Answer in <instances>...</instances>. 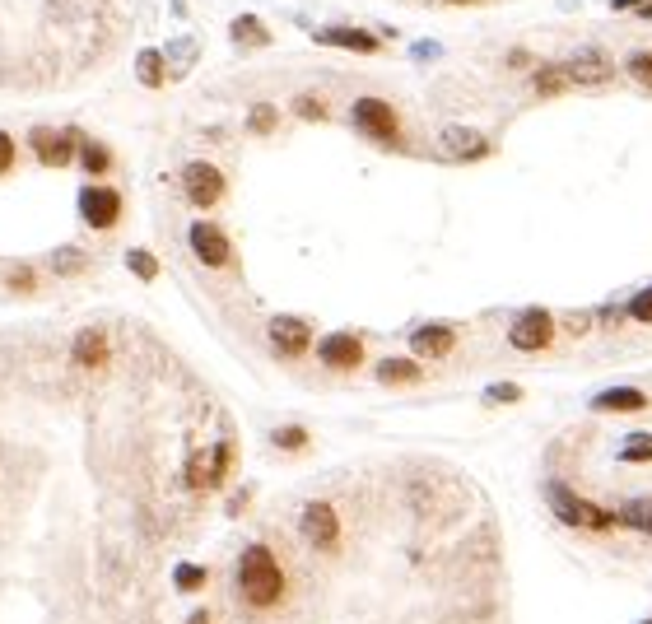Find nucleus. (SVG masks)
Returning a JSON list of instances; mask_svg holds the SVG:
<instances>
[{"instance_id": "obj_36", "label": "nucleus", "mask_w": 652, "mask_h": 624, "mask_svg": "<svg viewBox=\"0 0 652 624\" xmlns=\"http://www.w3.org/2000/svg\"><path fill=\"white\" fill-rule=\"evenodd\" d=\"M10 289H33V271H28V266L10 271Z\"/></svg>"}, {"instance_id": "obj_10", "label": "nucleus", "mask_w": 652, "mask_h": 624, "mask_svg": "<svg viewBox=\"0 0 652 624\" xmlns=\"http://www.w3.org/2000/svg\"><path fill=\"white\" fill-rule=\"evenodd\" d=\"M317 359H322L326 368L345 373V368H359V359H364V345H359V336H354V331H331V336L317 345Z\"/></svg>"}, {"instance_id": "obj_8", "label": "nucleus", "mask_w": 652, "mask_h": 624, "mask_svg": "<svg viewBox=\"0 0 652 624\" xmlns=\"http://www.w3.org/2000/svg\"><path fill=\"white\" fill-rule=\"evenodd\" d=\"M187 243H191V252H196V261H205V266H229V257H233L229 238H224L210 219H196V224H191Z\"/></svg>"}, {"instance_id": "obj_37", "label": "nucleus", "mask_w": 652, "mask_h": 624, "mask_svg": "<svg viewBox=\"0 0 652 624\" xmlns=\"http://www.w3.org/2000/svg\"><path fill=\"white\" fill-rule=\"evenodd\" d=\"M648 0H615V10H643Z\"/></svg>"}, {"instance_id": "obj_38", "label": "nucleus", "mask_w": 652, "mask_h": 624, "mask_svg": "<svg viewBox=\"0 0 652 624\" xmlns=\"http://www.w3.org/2000/svg\"><path fill=\"white\" fill-rule=\"evenodd\" d=\"M187 624H210V615H205V611H196V615H191Z\"/></svg>"}, {"instance_id": "obj_21", "label": "nucleus", "mask_w": 652, "mask_h": 624, "mask_svg": "<svg viewBox=\"0 0 652 624\" xmlns=\"http://www.w3.org/2000/svg\"><path fill=\"white\" fill-rule=\"evenodd\" d=\"M620 522H625V527H634V531H648V536H652V499L625 503V508H620Z\"/></svg>"}, {"instance_id": "obj_16", "label": "nucleus", "mask_w": 652, "mask_h": 624, "mask_svg": "<svg viewBox=\"0 0 652 624\" xmlns=\"http://www.w3.org/2000/svg\"><path fill=\"white\" fill-rule=\"evenodd\" d=\"M317 42H326V47H350V52H378V38H373V33H359V28H322Z\"/></svg>"}, {"instance_id": "obj_18", "label": "nucleus", "mask_w": 652, "mask_h": 624, "mask_svg": "<svg viewBox=\"0 0 652 624\" xmlns=\"http://www.w3.org/2000/svg\"><path fill=\"white\" fill-rule=\"evenodd\" d=\"M569 70L564 66H541L536 70V94H545V98H555V94H564L569 89Z\"/></svg>"}, {"instance_id": "obj_26", "label": "nucleus", "mask_w": 652, "mask_h": 624, "mask_svg": "<svg viewBox=\"0 0 652 624\" xmlns=\"http://www.w3.org/2000/svg\"><path fill=\"white\" fill-rule=\"evenodd\" d=\"M275 122H280V112L271 108V103H257V112H252V131H257V136H266V131H275Z\"/></svg>"}, {"instance_id": "obj_1", "label": "nucleus", "mask_w": 652, "mask_h": 624, "mask_svg": "<svg viewBox=\"0 0 652 624\" xmlns=\"http://www.w3.org/2000/svg\"><path fill=\"white\" fill-rule=\"evenodd\" d=\"M238 597L257 611H271L275 601L285 597V573L266 545H247L243 559H238Z\"/></svg>"}, {"instance_id": "obj_9", "label": "nucleus", "mask_w": 652, "mask_h": 624, "mask_svg": "<svg viewBox=\"0 0 652 624\" xmlns=\"http://www.w3.org/2000/svg\"><path fill=\"white\" fill-rule=\"evenodd\" d=\"M299 527H303V541H308V545L331 550V545H336V536H340V517H336V508H331V503H308Z\"/></svg>"}, {"instance_id": "obj_23", "label": "nucleus", "mask_w": 652, "mask_h": 624, "mask_svg": "<svg viewBox=\"0 0 652 624\" xmlns=\"http://www.w3.org/2000/svg\"><path fill=\"white\" fill-rule=\"evenodd\" d=\"M229 462H233V448H229V443H219L215 462H210V475H205V485H219V480L229 475Z\"/></svg>"}, {"instance_id": "obj_22", "label": "nucleus", "mask_w": 652, "mask_h": 624, "mask_svg": "<svg viewBox=\"0 0 652 624\" xmlns=\"http://www.w3.org/2000/svg\"><path fill=\"white\" fill-rule=\"evenodd\" d=\"M140 84H150V89L163 84V56L159 52H140Z\"/></svg>"}, {"instance_id": "obj_15", "label": "nucleus", "mask_w": 652, "mask_h": 624, "mask_svg": "<svg viewBox=\"0 0 652 624\" xmlns=\"http://www.w3.org/2000/svg\"><path fill=\"white\" fill-rule=\"evenodd\" d=\"M597 410H620V415H634V410H648V396L639 387H611V392H601L592 401Z\"/></svg>"}, {"instance_id": "obj_19", "label": "nucleus", "mask_w": 652, "mask_h": 624, "mask_svg": "<svg viewBox=\"0 0 652 624\" xmlns=\"http://www.w3.org/2000/svg\"><path fill=\"white\" fill-rule=\"evenodd\" d=\"M80 163H84V173H94V177H103L112 168V154L98 145V140H80Z\"/></svg>"}, {"instance_id": "obj_39", "label": "nucleus", "mask_w": 652, "mask_h": 624, "mask_svg": "<svg viewBox=\"0 0 652 624\" xmlns=\"http://www.w3.org/2000/svg\"><path fill=\"white\" fill-rule=\"evenodd\" d=\"M643 14H648V19H652V0H648V5H643Z\"/></svg>"}, {"instance_id": "obj_30", "label": "nucleus", "mask_w": 652, "mask_h": 624, "mask_svg": "<svg viewBox=\"0 0 652 624\" xmlns=\"http://www.w3.org/2000/svg\"><path fill=\"white\" fill-rule=\"evenodd\" d=\"M294 112H299V117H308V122H326V103H322V98H313V94H303L299 103H294Z\"/></svg>"}, {"instance_id": "obj_40", "label": "nucleus", "mask_w": 652, "mask_h": 624, "mask_svg": "<svg viewBox=\"0 0 652 624\" xmlns=\"http://www.w3.org/2000/svg\"><path fill=\"white\" fill-rule=\"evenodd\" d=\"M448 5H466V0H448Z\"/></svg>"}, {"instance_id": "obj_34", "label": "nucleus", "mask_w": 652, "mask_h": 624, "mask_svg": "<svg viewBox=\"0 0 652 624\" xmlns=\"http://www.w3.org/2000/svg\"><path fill=\"white\" fill-rule=\"evenodd\" d=\"M52 266H56V271H80V266H84V257H80V252H75V247H66V252H61V257H56L52 261Z\"/></svg>"}, {"instance_id": "obj_25", "label": "nucleus", "mask_w": 652, "mask_h": 624, "mask_svg": "<svg viewBox=\"0 0 652 624\" xmlns=\"http://www.w3.org/2000/svg\"><path fill=\"white\" fill-rule=\"evenodd\" d=\"M625 70H629V75H634L639 84H648V89H652V52H634V56L625 61Z\"/></svg>"}, {"instance_id": "obj_2", "label": "nucleus", "mask_w": 652, "mask_h": 624, "mask_svg": "<svg viewBox=\"0 0 652 624\" xmlns=\"http://www.w3.org/2000/svg\"><path fill=\"white\" fill-rule=\"evenodd\" d=\"M545 494H550V503H555L559 522H569V527L606 531V527H615V522H620V513H606V508H597V503L578 499V494H573V489H564L559 480H550V485H545Z\"/></svg>"}, {"instance_id": "obj_12", "label": "nucleus", "mask_w": 652, "mask_h": 624, "mask_svg": "<svg viewBox=\"0 0 652 624\" xmlns=\"http://www.w3.org/2000/svg\"><path fill=\"white\" fill-rule=\"evenodd\" d=\"M452 345H457L452 326H420V331H410V350L420 354V359H443V354H452Z\"/></svg>"}, {"instance_id": "obj_17", "label": "nucleus", "mask_w": 652, "mask_h": 624, "mask_svg": "<svg viewBox=\"0 0 652 624\" xmlns=\"http://www.w3.org/2000/svg\"><path fill=\"white\" fill-rule=\"evenodd\" d=\"M378 378L387 382V387H392V382H420V364H415V359H382Z\"/></svg>"}, {"instance_id": "obj_13", "label": "nucleus", "mask_w": 652, "mask_h": 624, "mask_svg": "<svg viewBox=\"0 0 652 624\" xmlns=\"http://www.w3.org/2000/svg\"><path fill=\"white\" fill-rule=\"evenodd\" d=\"M564 70H569V80H573V84H601V80H611V70H615V66L597 52V47H583V52L573 56Z\"/></svg>"}, {"instance_id": "obj_31", "label": "nucleus", "mask_w": 652, "mask_h": 624, "mask_svg": "<svg viewBox=\"0 0 652 624\" xmlns=\"http://www.w3.org/2000/svg\"><path fill=\"white\" fill-rule=\"evenodd\" d=\"M629 317H634V322H652V289H639V294L629 299Z\"/></svg>"}, {"instance_id": "obj_35", "label": "nucleus", "mask_w": 652, "mask_h": 624, "mask_svg": "<svg viewBox=\"0 0 652 624\" xmlns=\"http://www.w3.org/2000/svg\"><path fill=\"white\" fill-rule=\"evenodd\" d=\"M489 401H522V387H513V382H503V387H489Z\"/></svg>"}, {"instance_id": "obj_28", "label": "nucleus", "mask_w": 652, "mask_h": 624, "mask_svg": "<svg viewBox=\"0 0 652 624\" xmlns=\"http://www.w3.org/2000/svg\"><path fill=\"white\" fill-rule=\"evenodd\" d=\"M233 38H238V42H271L257 19H238V24H233Z\"/></svg>"}, {"instance_id": "obj_27", "label": "nucleus", "mask_w": 652, "mask_h": 624, "mask_svg": "<svg viewBox=\"0 0 652 624\" xmlns=\"http://www.w3.org/2000/svg\"><path fill=\"white\" fill-rule=\"evenodd\" d=\"M126 266H131L140 280H154V275H159V266H154L150 252H126Z\"/></svg>"}, {"instance_id": "obj_4", "label": "nucleus", "mask_w": 652, "mask_h": 624, "mask_svg": "<svg viewBox=\"0 0 652 624\" xmlns=\"http://www.w3.org/2000/svg\"><path fill=\"white\" fill-rule=\"evenodd\" d=\"M550 340H555V317H550L545 308H527L513 326H508V345H513V350L536 354V350H545Z\"/></svg>"}, {"instance_id": "obj_3", "label": "nucleus", "mask_w": 652, "mask_h": 624, "mask_svg": "<svg viewBox=\"0 0 652 624\" xmlns=\"http://www.w3.org/2000/svg\"><path fill=\"white\" fill-rule=\"evenodd\" d=\"M350 122L359 136H368L373 145H396L401 140V122H396V108L387 98H359L350 112Z\"/></svg>"}, {"instance_id": "obj_11", "label": "nucleus", "mask_w": 652, "mask_h": 624, "mask_svg": "<svg viewBox=\"0 0 652 624\" xmlns=\"http://www.w3.org/2000/svg\"><path fill=\"white\" fill-rule=\"evenodd\" d=\"M308 340H313V331H308L303 317H275L271 322V345H275V354H285V359H299V354L308 350Z\"/></svg>"}, {"instance_id": "obj_32", "label": "nucleus", "mask_w": 652, "mask_h": 624, "mask_svg": "<svg viewBox=\"0 0 652 624\" xmlns=\"http://www.w3.org/2000/svg\"><path fill=\"white\" fill-rule=\"evenodd\" d=\"M14 159H19V145H14L10 131H0V177H10Z\"/></svg>"}, {"instance_id": "obj_29", "label": "nucleus", "mask_w": 652, "mask_h": 624, "mask_svg": "<svg viewBox=\"0 0 652 624\" xmlns=\"http://www.w3.org/2000/svg\"><path fill=\"white\" fill-rule=\"evenodd\" d=\"M625 462H652V438L648 434H639V438H629V448L620 452Z\"/></svg>"}, {"instance_id": "obj_5", "label": "nucleus", "mask_w": 652, "mask_h": 624, "mask_svg": "<svg viewBox=\"0 0 652 624\" xmlns=\"http://www.w3.org/2000/svg\"><path fill=\"white\" fill-rule=\"evenodd\" d=\"M80 215L89 229H112L117 219H122V191L103 187V182H89L80 191Z\"/></svg>"}, {"instance_id": "obj_41", "label": "nucleus", "mask_w": 652, "mask_h": 624, "mask_svg": "<svg viewBox=\"0 0 652 624\" xmlns=\"http://www.w3.org/2000/svg\"><path fill=\"white\" fill-rule=\"evenodd\" d=\"M648 624H652V620H648Z\"/></svg>"}, {"instance_id": "obj_24", "label": "nucleus", "mask_w": 652, "mask_h": 624, "mask_svg": "<svg viewBox=\"0 0 652 624\" xmlns=\"http://www.w3.org/2000/svg\"><path fill=\"white\" fill-rule=\"evenodd\" d=\"M303 443H308V429H299V424H289V429H275V448L299 452Z\"/></svg>"}, {"instance_id": "obj_14", "label": "nucleus", "mask_w": 652, "mask_h": 624, "mask_svg": "<svg viewBox=\"0 0 652 624\" xmlns=\"http://www.w3.org/2000/svg\"><path fill=\"white\" fill-rule=\"evenodd\" d=\"M75 364L80 368H103L108 364V331L84 326L80 336H75Z\"/></svg>"}, {"instance_id": "obj_6", "label": "nucleus", "mask_w": 652, "mask_h": 624, "mask_svg": "<svg viewBox=\"0 0 652 624\" xmlns=\"http://www.w3.org/2000/svg\"><path fill=\"white\" fill-rule=\"evenodd\" d=\"M182 191H187V201L196 210H210L224 196V173H219L215 163H187L182 168Z\"/></svg>"}, {"instance_id": "obj_20", "label": "nucleus", "mask_w": 652, "mask_h": 624, "mask_svg": "<svg viewBox=\"0 0 652 624\" xmlns=\"http://www.w3.org/2000/svg\"><path fill=\"white\" fill-rule=\"evenodd\" d=\"M443 140L452 145V154H471V159L489 154V140H485V136H476V131H448Z\"/></svg>"}, {"instance_id": "obj_7", "label": "nucleus", "mask_w": 652, "mask_h": 624, "mask_svg": "<svg viewBox=\"0 0 652 624\" xmlns=\"http://www.w3.org/2000/svg\"><path fill=\"white\" fill-rule=\"evenodd\" d=\"M70 140H80V131H52V126H33L28 145H33V154L42 159V168H66V163L75 159V150H80V145H70Z\"/></svg>"}, {"instance_id": "obj_33", "label": "nucleus", "mask_w": 652, "mask_h": 624, "mask_svg": "<svg viewBox=\"0 0 652 624\" xmlns=\"http://www.w3.org/2000/svg\"><path fill=\"white\" fill-rule=\"evenodd\" d=\"M177 587H182V592H196V587H205V569H196V564H182V569H177Z\"/></svg>"}]
</instances>
